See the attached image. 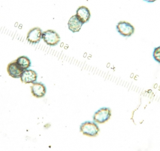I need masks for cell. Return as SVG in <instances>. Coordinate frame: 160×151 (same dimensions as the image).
Here are the masks:
<instances>
[{"label":"cell","mask_w":160,"mask_h":151,"mask_svg":"<svg viewBox=\"0 0 160 151\" xmlns=\"http://www.w3.org/2000/svg\"><path fill=\"white\" fill-rule=\"evenodd\" d=\"M42 38L44 42L50 46H56L60 41L59 34L53 30H48L43 32Z\"/></svg>","instance_id":"3"},{"label":"cell","mask_w":160,"mask_h":151,"mask_svg":"<svg viewBox=\"0 0 160 151\" xmlns=\"http://www.w3.org/2000/svg\"><path fill=\"white\" fill-rule=\"evenodd\" d=\"M37 74L35 71L31 69L24 70L21 76L22 82L25 84L33 83L37 80Z\"/></svg>","instance_id":"8"},{"label":"cell","mask_w":160,"mask_h":151,"mask_svg":"<svg viewBox=\"0 0 160 151\" xmlns=\"http://www.w3.org/2000/svg\"><path fill=\"white\" fill-rule=\"evenodd\" d=\"M18 64L24 70H27L31 66L30 59L26 56H20L16 61Z\"/></svg>","instance_id":"11"},{"label":"cell","mask_w":160,"mask_h":151,"mask_svg":"<svg viewBox=\"0 0 160 151\" xmlns=\"http://www.w3.org/2000/svg\"><path fill=\"white\" fill-rule=\"evenodd\" d=\"M153 56L155 61L160 63V46L154 49Z\"/></svg>","instance_id":"12"},{"label":"cell","mask_w":160,"mask_h":151,"mask_svg":"<svg viewBox=\"0 0 160 151\" xmlns=\"http://www.w3.org/2000/svg\"><path fill=\"white\" fill-rule=\"evenodd\" d=\"M144 1L148 2H155L157 0H144Z\"/></svg>","instance_id":"13"},{"label":"cell","mask_w":160,"mask_h":151,"mask_svg":"<svg viewBox=\"0 0 160 151\" xmlns=\"http://www.w3.org/2000/svg\"><path fill=\"white\" fill-rule=\"evenodd\" d=\"M117 30L121 35L126 37L131 36L134 33L135 29L129 22L120 21L116 26Z\"/></svg>","instance_id":"4"},{"label":"cell","mask_w":160,"mask_h":151,"mask_svg":"<svg viewBox=\"0 0 160 151\" xmlns=\"http://www.w3.org/2000/svg\"><path fill=\"white\" fill-rule=\"evenodd\" d=\"M83 24L75 15L71 17L69 19L68 22V28L73 32H79Z\"/></svg>","instance_id":"10"},{"label":"cell","mask_w":160,"mask_h":151,"mask_svg":"<svg viewBox=\"0 0 160 151\" xmlns=\"http://www.w3.org/2000/svg\"><path fill=\"white\" fill-rule=\"evenodd\" d=\"M24 71L18 64L16 61L10 63L8 66L7 71L8 75L14 78H20Z\"/></svg>","instance_id":"6"},{"label":"cell","mask_w":160,"mask_h":151,"mask_svg":"<svg viewBox=\"0 0 160 151\" xmlns=\"http://www.w3.org/2000/svg\"><path fill=\"white\" fill-rule=\"evenodd\" d=\"M42 36L43 32L41 29L38 27H35L31 29L28 33L27 40L31 44H37L42 39Z\"/></svg>","instance_id":"5"},{"label":"cell","mask_w":160,"mask_h":151,"mask_svg":"<svg viewBox=\"0 0 160 151\" xmlns=\"http://www.w3.org/2000/svg\"><path fill=\"white\" fill-rule=\"evenodd\" d=\"M76 16L80 21L84 24L89 21L91 15L90 11L88 7L81 6L77 10Z\"/></svg>","instance_id":"9"},{"label":"cell","mask_w":160,"mask_h":151,"mask_svg":"<svg viewBox=\"0 0 160 151\" xmlns=\"http://www.w3.org/2000/svg\"><path fill=\"white\" fill-rule=\"evenodd\" d=\"M32 94L36 98L44 97L47 92L46 86L41 82H34L31 86Z\"/></svg>","instance_id":"7"},{"label":"cell","mask_w":160,"mask_h":151,"mask_svg":"<svg viewBox=\"0 0 160 151\" xmlns=\"http://www.w3.org/2000/svg\"><path fill=\"white\" fill-rule=\"evenodd\" d=\"M111 117V110L109 108H101L95 112L93 116V120L95 122L103 124L110 119Z\"/></svg>","instance_id":"2"},{"label":"cell","mask_w":160,"mask_h":151,"mask_svg":"<svg viewBox=\"0 0 160 151\" xmlns=\"http://www.w3.org/2000/svg\"><path fill=\"white\" fill-rule=\"evenodd\" d=\"M80 132L84 135L89 137H96L99 132V128L96 123L86 121L81 124Z\"/></svg>","instance_id":"1"}]
</instances>
